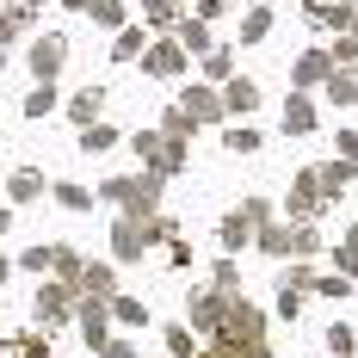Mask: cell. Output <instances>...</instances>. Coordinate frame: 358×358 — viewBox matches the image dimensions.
<instances>
[{
  "instance_id": "cell-8",
  "label": "cell",
  "mask_w": 358,
  "mask_h": 358,
  "mask_svg": "<svg viewBox=\"0 0 358 358\" xmlns=\"http://www.w3.org/2000/svg\"><path fill=\"white\" fill-rule=\"evenodd\" d=\"M285 124H290V130H309V106H303V99H290V106H285Z\"/></svg>"
},
{
  "instance_id": "cell-4",
  "label": "cell",
  "mask_w": 358,
  "mask_h": 358,
  "mask_svg": "<svg viewBox=\"0 0 358 358\" xmlns=\"http://www.w3.org/2000/svg\"><path fill=\"white\" fill-rule=\"evenodd\" d=\"M31 62H37V74H50L56 62H62V37H43V43L31 50Z\"/></svg>"
},
{
  "instance_id": "cell-5",
  "label": "cell",
  "mask_w": 358,
  "mask_h": 358,
  "mask_svg": "<svg viewBox=\"0 0 358 358\" xmlns=\"http://www.w3.org/2000/svg\"><path fill=\"white\" fill-rule=\"evenodd\" d=\"M62 309H69V296H62V290H50V296H37V315H43V322H56Z\"/></svg>"
},
{
  "instance_id": "cell-15",
  "label": "cell",
  "mask_w": 358,
  "mask_h": 358,
  "mask_svg": "<svg viewBox=\"0 0 358 358\" xmlns=\"http://www.w3.org/2000/svg\"><path fill=\"white\" fill-rule=\"evenodd\" d=\"M74 6H87V0H74Z\"/></svg>"
},
{
  "instance_id": "cell-2",
  "label": "cell",
  "mask_w": 358,
  "mask_h": 358,
  "mask_svg": "<svg viewBox=\"0 0 358 358\" xmlns=\"http://www.w3.org/2000/svg\"><path fill=\"white\" fill-rule=\"evenodd\" d=\"M259 216H266V204H248V210H235L229 222H222V241H229V248L253 241V222H259Z\"/></svg>"
},
{
  "instance_id": "cell-14",
  "label": "cell",
  "mask_w": 358,
  "mask_h": 358,
  "mask_svg": "<svg viewBox=\"0 0 358 358\" xmlns=\"http://www.w3.org/2000/svg\"><path fill=\"white\" fill-rule=\"evenodd\" d=\"M0 235H6V216H0Z\"/></svg>"
},
{
  "instance_id": "cell-12",
  "label": "cell",
  "mask_w": 358,
  "mask_h": 358,
  "mask_svg": "<svg viewBox=\"0 0 358 358\" xmlns=\"http://www.w3.org/2000/svg\"><path fill=\"white\" fill-rule=\"evenodd\" d=\"M327 346H334V358H346V352H352V334H346V327H334V334H327Z\"/></svg>"
},
{
  "instance_id": "cell-9",
  "label": "cell",
  "mask_w": 358,
  "mask_h": 358,
  "mask_svg": "<svg viewBox=\"0 0 358 358\" xmlns=\"http://www.w3.org/2000/svg\"><path fill=\"white\" fill-rule=\"evenodd\" d=\"M13 198H19V204L37 198V173H13Z\"/></svg>"
},
{
  "instance_id": "cell-10",
  "label": "cell",
  "mask_w": 358,
  "mask_h": 358,
  "mask_svg": "<svg viewBox=\"0 0 358 358\" xmlns=\"http://www.w3.org/2000/svg\"><path fill=\"white\" fill-rule=\"evenodd\" d=\"M229 148H235V155H248V148H259V136H253V130H229Z\"/></svg>"
},
{
  "instance_id": "cell-1",
  "label": "cell",
  "mask_w": 358,
  "mask_h": 358,
  "mask_svg": "<svg viewBox=\"0 0 358 358\" xmlns=\"http://www.w3.org/2000/svg\"><path fill=\"white\" fill-rule=\"evenodd\" d=\"M229 352H248V358L266 352V340H259V315H253V309H235V315H229Z\"/></svg>"
},
{
  "instance_id": "cell-6",
  "label": "cell",
  "mask_w": 358,
  "mask_h": 358,
  "mask_svg": "<svg viewBox=\"0 0 358 358\" xmlns=\"http://www.w3.org/2000/svg\"><path fill=\"white\" fill-rule=\"evenodd\" d=\"M253 99H259V93H253V80H235V87H229V106H235V111H248Z\"/></svg>"
},
{
  "instance_id": "cell-13",
  "label": "cell",
  "mask_w": 358,
  "mask_h": 358,
  "mask_svg": "<svg viewBox=\"0 0 358 358\" xmlns=\"http://www.w3.org/2000/svg\"><path fill=\"white\" fill-rule=\"evenodd\" d=\"M93 111H99V93H87V99H74V117H80V124H93Z\"/></svg>"
},
{
  "instance_id": "cell-11",
  "label": "cell",
  "mask_w": 358,
  "mask_h": 358,
  "mask_svg": "<svg viewBox=\"0 0 358 358\" xmlns=\"http://www.w3.org/2000/svg\"><path fill=\"white\" fill-rule=\"evenodd\" d=\"M87 290H93V296H111V272H106V266H99V272H87Z\"/></svg>"
},
{
  "instance_id": "cell-3",
  "label": "cell",
  "mask_w": 358,
  "mask_h": 358,
  "mask_svg": "<svg viewBox=\"0 0 358 358\" xmlns=\"http://www.w3.org/2000/svg\"><path fill=\"white\" fill-rule=\"evenodd\" d=\"M143 248H148V229H136V222H124V229H117V253H124V259H136Z\"/></svg>"
},
{
  "instance_id": "cell-7",
  "label": "cell",
  "mask_w": 358,
  "mask_h": 358,
  "mask_svg": "<svg viewBox=\"0 0 358 358\" xmlns=\"http://www.w3.org/2000/svg\"><path fill=\"white\" fill-rule=\"evenodd\" d=\"M117 143V136H111L106 124H93V130H87V136H80V148H87V155H93V148H111Z\"/></svg>"
}]
</instances>
